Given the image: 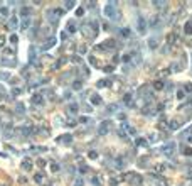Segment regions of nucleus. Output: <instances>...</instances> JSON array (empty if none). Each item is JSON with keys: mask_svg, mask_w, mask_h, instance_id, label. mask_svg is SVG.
<instances>
[{"mask_svg": "<svg viewBox=\"0 0 192 186\" xmlns=\"http://www.w3.org/2000/svg\"><path fill=\"white\" fill-rule=\"evenodd\" d=\"M148 46H150V47H157V39H155V37L148 39Z\"/></svg>", "mask_w": 192, "mask_h": 186, "instance_id": "obj_11", "label": "nucleus"}, {"mask_svg": "<svg viewBox=\"0 0 192 186\" xmlns=\"http://www.w3.org/2000/svg\"><path fill=\"white\" fill-rule=\"evenodd\" d=\"M81 184H83V181H81V179H78V181H76V186H81Z\"/></svg>", "mask_w": 192, "mask_h": 186, "instance_id": "obj_33", "label": "nucleus"}, {"mask_svg": "<svg viewBox=\"0 0 192 186\" xmlns=\"http://www.w3.org/2000/svg\"><path fill=\"white\" fill-rule=\"evenodd\" d=\"M74 7V2H66V9H72Z\"/></svg>", "mask_w": 192, "mask_h": 186, "instance_id": "obj_26", "label": "nucleus"}, {"mask_svg": "<svg viewBox=\"0 0 192 186\" xmlns=\"http://www.w3.org/2000/svg\"><path fill=\"white\" fill-rule=\"evenodd\" d=\"M91 102H93V105H100V103H101V98H100L98 95H93V97H91Z\"/></svg>", "mask_w": 192, "mask_h": 186, "instance_id": "obj_10", "label": "nucleus"}, {"mask_svg": "<svg viewBox=\"0 0 192 186\" xmlns=\"http://www.w3.org/2000/svg\"><path fill=\"white\" fill-rule=\"evenodd\" d=\"M0 186H5V184H4V183H0Z\"/></svg>", "mask_w": 192, "mask_h": 186, "instance_id": "obj_34", "label": "nucleus"}, {"mask_svg": "<svg viewBox=\"0 0 192 186\" xmlns=\"http://www.w3.org/2000/svg\"><path fill=\"white\" fill-rule=\"evenodd\" d=\"M160 151L165 154V156H174V152H175V142H167V144H163L162 147H160Z\"/></svg>", "mask_w": 192, "mask_h": 186, "instance_id": "obj_1", "label": "nucleus"}, {"mask_svg": "<svg viewBox=\"0 0 192 186\" xmlns=\"http://www.w3.org/2000/svg\"><path fill=\"white\" fill-rule=\"evenodd\" d=\"M51 167H52V171H59V166H57L56 162H52V166H51Z\"/></svg>", "mask_w": 192, "mask_h": 186, "instance_id": "obj_25", "label": "nucleus"}, {"mask_svg": "<svg viewBox=\"0 0 192 186\" xmlns=\"http://www.w3.org/2000/svg\"><path fill=\"white\" fill-rule=\"evenodd\" d=\"M184 32H185V34H192V24H190V22H187V24L184 26Z\"/></svg>", "mask_w": 192, "mask_h": 186, "instance_id": "obj_9", "label": "nucleus"}, {"mask_svg": "<svg viewBox=\"0 0 192 186\" xmlns=\"http://www.w3.org/2000/svg\"><path fill=\"white\" fill-rule=\"evenodd\" d=\"M115 12H116V10H115L113 4H108V5L105 7V15H106V17H115Z\"/></svg>", "mask_w": 192, "mask_h": 186, "instance_id": "obj_3", "label": "nucleus"}, {"mask_svg": "<svg viewBox=\"0 0 192 186\" xmlns=\"http://www.w3.org/2000/svg\"><path fill=\"white\" fill-rule=\"evenodd\" d=\"M54 42H56V39H49V41H47V42L44 44V49H49V47H51V46H52Z\"/></svg>", "mask_w": 192, "mask_h": 186, "instance_id": "obj_14", "label": "nucleus"}, {"mask_svg": "<svg viewBox=\"0 0 192 186\" xmlns=\"http://www.w3.org/2000/svg\"><path fill=\"white\" fill-rule=\"evenodd\" d=\"M116 108H118L116 105H110V107L106 108V112H110V114H111V112H116Z\"/></svg>", "mask_w": 192, "mask_h": 186, "instance_id": "obj_18", "label": "nucleus"}, {"mask_svg": "<svg viewBox=\"0 0 192 186\" xmlns=\"http://www.w3.org/2000/svg\"><path fill=\"white\" fill-rule=\"evenodd\" d=\"M59 140H61L62 144H69V142L72 140V137H71L69 134H66V135H61V137H57V142H59Z\"/></svg>", "mask_w": 192, "mask_h": 186, "instance_id": "obj_5", "label": "nucleus"}, {"mask_svg": "<svg viewBox=\"0 0 192 186\" xmlns=\"http://www.w3.org/2000/svg\"><path fill=\"white\" fill-rule=\"evenodd\" d=\"M121 36H123V37H128V36H130V29H121Z\"/></svg>", "mask_w": 192, "mask_h": 186, "instance_id": "obj_20", "label": "nucleus"}, {"mask_svg": "<svg viewBox=\"0 0 192 186\" xmlns=\"http://www.w3.org/2000/svg\"><path fill=\"white\" fill-rule=\"evenodd\" d=\"M89 157H91V159H94V157H96V152H94V151H93V152H89Z\"/></svg>", "mask_w": 192, "mask_h": 186, "instance_id": "obj_32", "label": "nucleus"}, {"mask_svg": "<svg viewBox=\"0 0 192 186\" xmlns=\"http://www.w3.org/2000/svg\"><path fill=\"white\" fill-rule=\"evenodd\" d=\"M182 152H184V156H190V154H192V151H190L189 147H184V149H182Z\"/></svg>", "mask_w": 192, "mask_h": 186, "instance_id": "obj_19", "label": "nucleus"}, {"mask_svg": "<svg viewBox=\"0 0 192 186\" xmlns=\"http://www.w3.org/2000/svg\"><path fill=\"white\" fill-rule=\"evenodd\" d=\"M69 112L76 114V112H78V105H76V103H71V105H69Z\"/></svg>", "mask_w": 192, "mask_h": 186, "instance_id": "obj_15", "label": "nucleus"}, {"mask_svg": "<svg viewBox=\"0 0 192 186\" xmlns=\"http://www.w3.org/2000/svg\"><path fill=\"white\" fill-rule=\"evenodd\" d=\"M29 26H30V19H29V17L22 19V26H20V27H22V31H24V29H27Z\"/></svg>", "mask_w": 192, "mask_h": 186, "instance_id": "obj_8", "label": "nucleus"}, {"mask_svg": "<svg viewBox=\"0 0 192 186\" xmlns=\"http://www.w3.org/2000/svg\"><path fill=\"white\" fill-rule=\"evenodd\" d=\"M93 184H94V186H100V179H98V178H93Z\"/></svg>", "mask_w": 192, "mask_h": 186, "instance_id": "obj_28", "label": "nucleus"}, {"mask_svg": "<svg viewBox=\"0 0 192 186\" xmlns=\"http://www.w3.org/2000/svg\"><path fill=\"white\" fill-rule=\"evenodd\" d=\"M98 86H110V81H108V80H103V81L98 83Z\"/></svg>", "mask_w": 192, "mask_h": 186, "instance_id": "obj_21", "label": "nucleus"}, {"mask_svg": "<svg viewBox=\"0 0 192 186\" xmlns=\"http://www.w3.org/2000/svg\"><path fill=\"white\" fill-rule=\"evenodd\" d=\"M0 12H2V15H7V14H9V9H7V7H2V10H0Z\"/></svg>", "mask_w": 192, "mask_h": 186, "instance_id": "obj_24", "label": "nucleus"}, {"mask_svg": "<svg viewBox=\"0 0 192 186\" xmlns=\"http://www.w3.org/2000/svg\"><path fill=\"white\" fill-rule=\"evenodd\" d=\"M110 125H111V124H110V122H108V120H106V122H103V124H101V125H100V134H101V135H103V134H106V132H108V127H110Z\"/></svg>", "mask_w": 192, "mask_h": 186, "instance_id": "obj_4", "label": "nucleus"}, {"mask_svg": "<svg viewBox=\"0 0 192 186\" xmlns=\"http://www.w3.org/2000/svg\"><path fill=\"white\" fill-rule=\"evenodd\" d=\"M0 78H5V80H7V78H9V74H7V73H0Z\"/></svg>", "mask_w": 192, "mask_h": 186, "instance_id": "obj_31", "label": "nucleus"}, {"mask_svg": "<svg viewBox=\"0 0 192 186\" xmlns=\"http://www.w3.org/2000/svg\"><path fill=\"white\" fill-rule=\"evenodd\" d=\"M22 169H24V171H30V169H32V161H29V159L22 161Z\"/></svg>", "mask_w": 192, "mask_h": 186, "instance_id": "obj_6", "label": "nucleus"}, {"mask_svg": "<svg viewBox=\"0 0 192 186\" xmlns=\"http://www.w3.org/2000/svg\"><path fill=\"white\" fill-rule=\"evenodd\" d=\"M32 102H34L35 105H42L44 98H42V95H32Z\"/></svg>", "mask_w": 192, "mask_h": 186, "instance_id": "obj_7", "label": "nucleus"}, {"mask_svg": "<svg viewBox=\"0 0 192 186\" xmlns=\"http://www.w3.org/2000/svg\"><path fill=\"white\" fill-rule=\"evenodd\" d=\"M10 26H12V27L17 26V17H12V19H10Z\"/></svg>", "mask_w": 192, "mask_h": 186, "instance_id": "obj_22", "label": "nucleus"}, {"mask_svg": "<svg viewBox=\"0 0 192 186\" xmlns=\"http://www.w3.org/2000/svg\"><path fill=\"white\" fill-rule=\"evenodd\" d=\"M34 179H35L37 183H42V179H44V178H42V174H41V173H37V174H34Z\"/></svg>", "mask_w": 192, "mask_h": 186, "instance_id": "obj_16", "label": "nucleus"}, {"mask_svg": "<svg viewBox=\"0 0 192 186\" xmlns=\"http://www.w3.org/2000/svg\"><path fill=\"white\" fill-rule=\"evenodd\" d=\"M137 27H138V32L140 34H145V29H147V22H145V19H138V22H137Z\"/></svg>", "mask_w": 192, "mask_h": 186, "instance_id": "obj_2", "label": "nucleus"}, {"mask_svg": "<svg viewBox=\"0 0 192 186\" xmlns=\"http://www.w3.org/2000/svg\"><path fill=\"white\" fill-rule=\"evenodd\" d=\"M30 14V9L29 7H24L22 10H20V15H24V19H25V15H29Z\"/></svg>", "mask_w": 192, "mask_h": 186, "instance_id": "obj_12", "label": "nucleus"}, {"mask_svg": "<svg viewBox=\"0 0 192 186\" xmlns=\"http://www.w3.org/2000/svg\"><path fill=\"white\" fill-rule=\"evenodd\" d=\"M137 142H138V145H145V144H147V140H145V139H138Z\"/></svg>", "mask_w": 192, "mask_h": 186, "instance_id": "obj_27", "label": "nucleus"}, {"mask_svg": "<svg viewBox=\"0 0 192 186\" xmlns=\"http://www.w3.org/2000/svg\"><path fill=\"white\" fill-rule=\"evenodd\" d=\"M130 98H131V95H130V93H126L125 98H123V100H125V103H128V100H130Z\"/></svg>", "mask_w": 192, "mask_h": 186, "instance_id": "obj_29", "label": "nucleus"}, {"mask_svg": "<svg viewBox=\"0 0 192 186\" xmlns=\"http://www.w3.org/2000/svg\"><path fill=\"white\" fill-rule=\"evenodd\" d=\"M153 5H157V7H160V5H165V2H153Z\"/></svg>", "mask_w": 192, "mask_h": 186, "instance_id": "obj_30", "label": "nucleus"}, {"mask_svg": "<svg viewBox=\"0 0 192 186\" xmlns=\"http://www.w3.org/2000/svg\"><path fill=\"white\" fill-rule=\"evenodd\" d=\"M162 86H163V81H155L153 83V88L155 90H162Z\"/></svg>", "mask_w": 192, "mask_h": 186, "instance_id": "obj_13", "label": "nucleus"}, {"mask_svg": "<svg viewBox=\"0 0 192 186\" xmlns=\"http://www.w3.org/2000/svg\"><path fill=\"white\" fill-rule=\"evenodd\" d=\"M17 112H20V114H24V105H22V103H19V105H17Z\"/></svg>", "mask_w": 192, "mask_h": 186, "instance_id": "obj_23", "label": "nucleus"}, {"mask_svg": "<svg viewBox=\"0 0 192 186\" xmlns=\"http://www.w3.org/2000/svg\"><path fill=\"white\" fill-rule=\"evenodd\" d=\"M72 88H74V90H81V81H74V83H72Z\"/></svg>", "mask_w": 192, "mask_h": 186, "instance_id": "obj_17", "label": "nucleus"}]
</instances>
